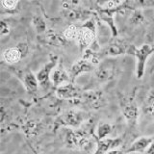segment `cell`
I'll use <instances>...</instances> for the list:
<instances>
[{
	"mask_svg": "<svg viewBox=\"0 0 154 154\" xmlns=\"http://www.w3.org/2000/svg\"><path fill=\"white\" fill-rule=\"evenodd\" d=\"M99 61L100 60L96 55V51H94L91 49H88L85 51L84 56L78 61H76L72 65L69 70V76L72 83H74L77 77L80 76L81 74L95 70V69L99 65Z\"/></svg>",
	"mask_w": 154,
	"mask_h": 154,
	"instance_id": "obj_1",
	"label": "cell"
},
{
	"mask_svg": "<svg viewBox=\"0 0 154 154\" xmlns=\"http://www.w3.org/2000/svg\"><path fill=\"white\" fill-rule=\"evenodd\" d=\"M137 47L131 45L127 41L123 38H115L113 41L108 42L102 48H99L98 51H96L98 59H102L109 56H119V55H135Z\"/></svg>",
	"mask_w": 154,
	"mask_h": 154,
	"instance_id": "obj_2",
	"label": "cell"
},
{
	"mask_svg": "<svg viewBox=\"0 0 154 154\" xmlns=\"http://www.w3.org/2000/svg\"><path fill=\"white\" fill-rule=\"evenodd\" d=\"M120 108L130 130H136L139 120V108L135 100V93L130 95H120Z\"/></svg>",
	"mask_w": 154,
	"mask_h": 154,
	"instance_id": "obj_3",
	"label": "cell"
},
{
	"mask_svg": "<svg viewBox=\"0 0 154 154\" xmlns=\"http://www.w3.org/2000/svg\"><path fill=\"white\" fill-rule=\"evenodd\" d=\"M91 142V133L87 129H67L65 134V146L69 149L80 150L88 146Z\"/></svg>",
	"mask_w": 154,
	"mask_h": 154,
	"instance_id": "obj_4",
	"label": "cell"
},
{
	"mask_svg": "<svg viewBox=\"0 0 154 154\" xmlns=\"http://www.w3.org/2000/svg\"><path fill=\"white\" fill-rule=\"evenodd\" d=\"M89 119V115L84 111L69 109L63 113L57 120V124L64 125L72 129H78L87 119Z\"/></svg>",
	"mask_w": 154,
	"mask_h": 154,
	"instance_id": "obj_5",
	"label": "cell"
},
{
	"mask_svg": "<svg viewBox=\"0 0 154 154\" xmlns=\"http://www.w3.org/2000/svg\"><path fill=\"white\" fill-rule=\"evenodd\" d=\"M95 40V23L94 19H90L79 28L76 42L82 51H87L94 45Z\"/></svg>",
	"mask_w": 154,
	"mask_h": 154,
	"instance_id": "obj_6",
	"label": "cell"
},
{
	"mask_svg": "<svg viewBox=\"0 0 154 154\" xmlns=\"http://www.w3.org/2000/svg\"><path fill=\"white\" fill-rule=\"evenodd\" d=\"M154 53V45L144 43L142 46L137 48L135 51V59H136V76L138 79H142L146 70V65L150 57Z\"/></svg>",
	"mask_w": 154,
	"mask_h": 154,
	"instance_id": "obj_7",
	"label": "cell"
},
{
	"mask_svg": "<svg viewBox=\"0 0 154 154\" xmlns=\"http://www.w3.org/2000/svg\"><path fill=\"white\" fill-rule=\"evenodd\" d=\"M59 60H58L57 56H51L49 61L43 66L42 69L38 70V72L36 74L40 86H42L43 89H48L49 87V81L51 79V74L55 67L59 64Z\"/></svg>",
	"mask_w": 154,
	"mask_h": 154,
	"instance_id": "obj_8",
	"label": "cell"
},
{
	"mask_svg": "<svg viewBox=\"0 0 154 154\" xmlns=\"http://www.w3.org/2000/svg\"><path fill=\"white\" fill-rule=\"evenodd\" d=\"M85 91L81 90L78 86L74 83H67L63 85L56 90V95L60 99H69V100H80Z\"/></svg>",
	"mask_w": 154,
	"mask_h": 154,
	"instance_id": "obj_9",
	"label": "cell"
},
{
	"mask_svg": "<svg viewBox=\"0 0 154 154\" xmlns=\"http://www.w3.org/2000/svg\"><path fill=\"white\" fill-rule=\"evenodd\" d=\"M122 143L120 138H107L104 140H97L96 148L93 154H106L113 149L118 148Z\"/></svg>",
	"mask_w": 154,
	"mask_h": 154,
	"instance_id": "obj_10",
	"label": "cell"
},
{
	"mask_svg": "<svg viewBox=\"0 0 154 154\" xmlns=\"http://www.w3.org/2000/svg\"><path fill=\"white\" fill-rule=\"evenodd\" d=\"M154 142V136H143L140 137L136 141H134L127 149H125V153H144L149 146Z\"/></svg>",
	"mask_w": 154,
	"mask_h": 154,
	"instance_id": "obj_11",
	"label": "cell"
},
{
	"mask_svg": "<svg viewBox=\"0 0 154 154\" xmlns=\"http://www.w3.org/2000/svg\"><path fill=\"white\" fill-rule=\"evenodd\" d=\"M51 81L57 88H59V87H61L63 85H66V84L70 83L71 82L69 72H67L65 69V67L61 62H59L58 66L55 67V69L53 70L52 74H51Z\"/></svg>",
	"mask_w": 154,
	"mask_h": 154,
	"instance_id": "obj_12",
	"label": "cell"
},
{
	"mask_svg": "<svg viewBox=\"0 0 154 154\" xmlns=\"http://www.w3.org/2000/svg\"><path fill=\"white\" fill-rule=\"evenodd\" d=\"M114 75V65L111 62L99 64L95 69V77L99 82L107 81Z\"/></svg>",
	"mask_w": 154,
	"mask_h": 154,
	"instance_id": "obj_13",
	"label": "cell"
},
{
	"mask_svg": "<svg viewBox=\"0 0 154 154\" xmlns=\"http://www.w3.org/2000/svg\"><path fill=\"white\" fill-rule=\"evenodd\" d=\"M2 57L8 64H17L22 58V51L18 47H10L3 52Z\"/></svg>",
	"mask_w": 154,
	"mask_h": 154,
	"instance_id": "obj_14",
	"label": "cell"
},
{
	"mask_svg": "<svg viewBox=\"0 0 154 154\" xmlns=\"http://www.w3.org/2000/svg\"><path fill=\"white\" fill-rule=\"evenodd\" d=\"M23 84H24V87H25L26 91H28L29 94L36 93V91H38V85H40V83H38V81L37 76L31 71H28V72H26L25 74H24V76H23Z\"/></svg>",
	"mask_w": 154,
	"mask_h": 154,
	"instance_id": "obj_15",
	"label": "cell"
},
{
	"mask_svg": "<svg viewBox=\"0 0 154 154\" xmlns=\"http://www.w3.org/2000/svg\"><path fill=\"white\" fill-rule=\"evenodd\" d=\"M32 23L34 27H35L37 33L40 36H45L47 31V27H46V23L45 18H43L41 14H35L32 18Z\"/></svg>",
	"mask_w": 154,
	"mask_h": 154,
	"instance_id": "obj_16",
	"label": "cell"
},
{
	"mask_svg": "<svg viewBox=\"0 0 154 154\" xmlns=\"http://www.w3.org/2000/svg\"><path fill=\"white\" fill-rule=\"evenodd\" d=\"M143 113L154 119V89L148 93L143 104Z\"/></svg>",
	"mask_w": 154,
	"mask_h": 154,
	"instance_id": "obj_17",
	"label": "cell"
},
{
	"mask_svg": "<svg viewBox=\"0 0 154 154\" xmlns=\"http://www.w3.org/2000/svg\"><path fill=\"white\" fill-rule=\"evenodd\" d=\"M45 38L46 43H48V45H56V46L64 45L65 42L66 41V38H64V36L61 37L55 32L46 33L45 35Z\"/></svg>",
	"mask_w": 154,
	"mask_h": 154,
	"instance_id": "obj_18",
	"label": "cell"
},
{
	"mask_svg": "<svg viewBox=\"0 0 154 154\" xmlns=\"http://www.w3.org/2000/svg\"><path fill=\"white\" fill-rule=\"evenodd\" d=\"M113 126L111 123L108 122H102L98 125L97 129H96V136L98 140H104L107 139V137L112 133Z\"/></svg>",
	"mask_w": 154,
	"mask_h": 154,
	"instance_id": "obj_19",
	"label": "cell"
},
{
	"mask_svg": "<svg viewBox=\"0 0 154 154\" xmlns=\"http://www.w3.org/2000/svg\"><path fill=\"white\" fill-rule=\"evenodd\" d=\"M79 32V27H77L74 24L69 25L63 33V36L66 38V41H76L77 36H78Z\"/></svg>",
	"mask_w": 154,
	"mask_h": 154,
	"instance_id": "obj_20",
	"label": "cell"
},
{
	"mask_svg": "<svg viewBox=\"0 0 154 154\" xmlns=\"http://www.w3.org/2000/svg\"><path fill=\"white\" fill-rule=\"evenodd\" d=\"M143 21H144V17H143L142 10L141 9L134 10L129 19L130 24H132L134 26H137V25H140V24H142Z\"/></svg>",
	"mask_w": 154,
	"mask_h": 154,
	"instance_id": "obj_21",
	"label": "cell"
},
{
	"mask_svg": "<svg viewBox=\"0 0 154 154\" xmlns=\"http://www.w3.org/2000/svg\"><path fill=\"white\" fill-rule=\"evenodd\" d=\"M19 5V1H14V0H4L1 1V6L8 11H14Z\"/></svg>",
	"mask_w": 154,
	"mask_h": 154,
	"instance_id": "obj_22",
	"label": "cell"
},
{
	"mask_svg": "<svg viewBox=\"0 0 154 154\" xmlns=\"http://www.w3.org/2000/svg\"><path fill=\"white\" fill-rule=\"evenodd\" d=\"M9 33H10V27L8 25V23H6L5 21H1V31H0L1 37L8 35Z\"/></svg>",
	"mask_w": 154,
	"mask_h": 154,
	"instance_id": "obj_23",
	"label": "cell"
},
{
	"mask_svg": "<svg viewBox=\"0 0 154 154\" xmlns=\"http://www.w3.org/2000/svg\"><path fill=\"white\" fill-rule=\"evenodd\" d=\"M107 154H126V153H125V150H122V149L116 148V149H113V150L109 151Z\"/></svg>",
	"mask_w": 154,
	"mask_h": 154,
	"instance_id": "obj_24",
	"label": "cell"
},
{
	"mask_svg": "<svg viewBox=\"0 0 154 154\" xmlns=\"http://www.w3.org/2000/svg\"><path fill=\"white\" fill-rule=\"evenodd\" d=\"M143 154H154V142L149 146V147L146 149V151Z\"/></svg>",
	"mask_w": 154,
	"mask_h": 154,
	"instance_id": "obj_25",
	"label": "cell"
}]
</instances>
